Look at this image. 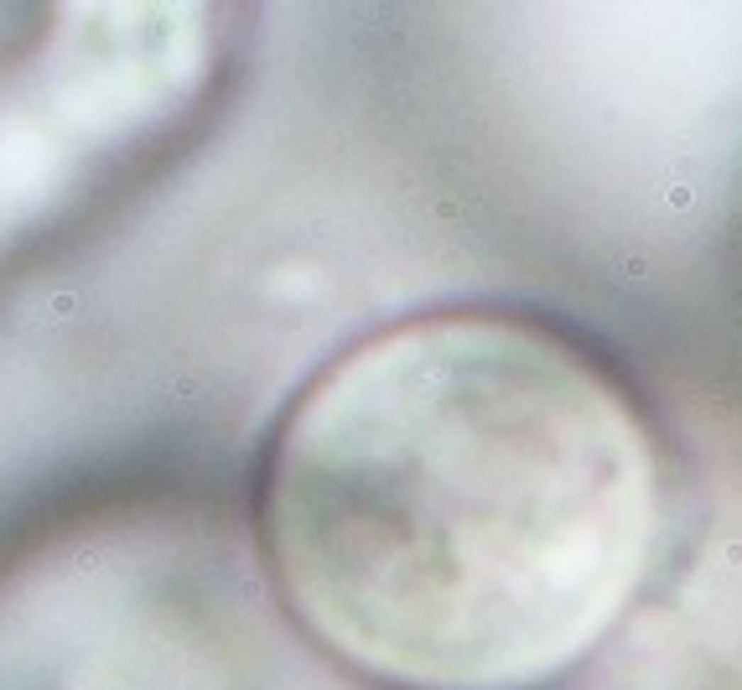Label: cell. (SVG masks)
<instances>
[{"mask_svg": "<svg viewBox=\"0 0 742 690\" xmlns=\"http://www.w3.org/2000/svg\"><path fill=\"white\" fill-rule=\"evenodd\" d=\"M665 452L582 338L452 306L348 343L255 467L275 602L379 690H546L638 602Z\"/></svg>", "mask_w": 742, "mask_h": 690, "instance_id": "cell-1", "label": "cell"}]
</instances>
